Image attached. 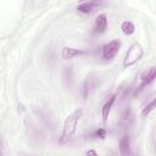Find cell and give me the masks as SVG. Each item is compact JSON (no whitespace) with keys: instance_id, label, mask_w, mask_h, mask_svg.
Here are the masks:
<instances>
[{"instance_id":"1","label":"cell","mask_w":156,"mask_h":156,"mask_svg":"<svg viewBox=\"0 0 156 156\" xmlns=\"http://www.w3.org/2000/svg\"><path fill=\"white\" fill-rule=\"evenodd\" d=\"M82 115H83V110L82 108H77V110H74L73 112H71L66 117V119L63 122V127H62V134H61V141L62 143L68 140L76 133L77 124H78Z\"/></svg>"},{"instance_id":"2","label":"cell","mask_w":156,"mask_h":156,"mask_svg":"<svg viewBox=\"0 0 156 156\" xmlns=\"http://www.w3.org/2000/svg\"><path fill=\"white\" fill-rule=\"evenodd\" d=\"M144 56V49L139 43H134L130 45V48L128 49V51L124 55L123 58V67L128 68L130 66H133L134 63H136L141 57Z\"/></svg>"},{"instance_id":"3","label":"cell","mask_w":156,"mask_h":156,"mask_svg":"<svg viewBox=\"0 0 156 156\" xmlns=\"http://www.w3.org/2000/svg\"><path fill=\"white\" fill-rule=\"evenodd\" d=\"M121 43L118 40H111L102 46V57L105 60H112L119 51Z\"/></svg>"},{"instance_id":"4","label":"cell","mask_w":156,"mask_h":156,"mask_svg":"<svg viewBox=\"0 0 156 156\" xmlns=\"http://www.w3.org/2000/svg\"><path fill=\"white\" fill-rule=\"evenodd\" d=\"M102 1H82L77 6V11L80 13H91L94 10L100 7Z\"/></svg>"},{"instance_id":"5","label":"cell","mask_w":156,"mask_h":156,"mask_svg":"<svg viewBox=\"0 0 156 156\" xmlns=\"http://www.w3.org/2000/svg\"><path fill=\"white\" fill-rule=\"evenodd\" d=\"M116 95H111L106 101L105 104L102 105L101 107V119H102V123H106L107 119H108V116H110V112H111V108L116 101Z\"/></svg>"},{"instance_id":"6","label":"cell","mask_w":156,"mask_h":156,"mask_svg":"<svg viewBox=\"0 0 156 156\" xmlns=\"http://www.w3.org/2000/svg\"><path fill=\"white\" fill-rule=\"evenodd\" d=\"M155 79H156V66L151 67L146 73H144V76L141 77L140 84H139V90H141V89H144L145 87L150 85Z\"/></svg>"},{"instance_id":"7","label":"cell","mask_w":156,"mask_h":156,"mask_svg":"<svg viewBox=\"0 0 156 156\" xmlns=\"http://www.w3.org/2000/svg\"><path fill=\"white\" fill-rule=\"evenodd\" d=\"M107 28V17L105 13H101L96 17L95 20V24H94V33L96 34H101L106 30Z\"/></svg>"},{"instance_id":"8","label":"cell","mask_w":156,"mask_h":156,"mask_svg":"<svg viewBox=\"0 0 156 156\" xmlns=\"http://www.w3.org/2000/svg\"><path fill=\"white\" fill-rule=\"evenodd\" d=\"M84 51L83 50H79V49H74V48H69V46H65L62 49V52H61V56L63 60H71L76 56H80L83 55Z\"/></svg>"},{"instance_id":"9","label":"cell","mask_w":156,"mask_h":156,"mask_svg":"<svg viewBox=\"0 0 156 156\" xmlns=\"http://www.w3.org/2000/svg\"><path fill=\"white\" fill-rule=\"evenodd\" d=\"M119 154L121 155H128L130 154V141H129V136L128 135H123L119 139Z\"/></svg>"},{"instance_id":"10","label":"cell","mask_w":156,"mask_h":156,"mask_svg":"<svg viewBox=\"0 0 156 156\" xmlns=\"http://www.w3.org/2000/svg\"><path fill=\"white\" fill-rule=\"evenodd\" d=\"M95 87H96V80L93 79V78H88L84 82V85H83V96L84 98H88L94 91Z\"/></svg>"},{"instance_id":"11","label":"cell","mask_w":156,"mask_h":156,"mask_svg":"<svg viewBox=\"0 0 156 156\" xmlns=\"http://www.w3.org/2000/svg\"><path fill=\"white\" fill-rule=\"evenodd\" d=\"M121 29L126 35H132L135 32V27L130 21H124L121 26Z\"/></svg>"},{"instance_id":"12","label":"cell","mask_w":156,"mask_h":156,"mask_svg":"<svg viewBox=\"0 0 156 156\" xmlns=\"http://www.w3.org/2000/svg\"><path fill=\"white\" fill-rule=\"evenodd\" d=\"M155 107H156V98H155V99H152V100H151V101H150V102H149V104L143 108V111H141V116H143V117L147 116V115H149V113H150Z\"/></svg>"},{"instance_id":"13","label":"cell","mask_w":156,"mask_h":156,"mask_svg":"<svg viewBox=\"0 0 156 156\" xmlns=\"http://www.w3.org/2000/svg\"><path fill=\"white\" fill-rule=\"evenodd\" d=\"M94 136L100 138V139H105V136H106V130H105L104 128H100V129H98V130L94 133Z\"/></svg>"},{"instance_id":"14","label":"cell","mask_w":156,"mask_h":156,"mask_svg":"<svg viewBox=\"0 0 156 156\" xmlns=\"http://www.w3.org/2000/svg\"><path fill=\"white\" fill-rule=\"evenodd\" d=\"M87 154H93V155H98V151H94V150H89V151H87Z\"/></svg>"}]
</instances>
